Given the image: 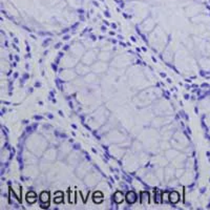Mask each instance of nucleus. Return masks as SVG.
Masks as SVG:
<instances>
[{"label": "nucleus", "mask_w": 210, "mask_h": 210, "mask_svg": "<svg viewBox=\"0 0 210 210\" xmlns=\"http://www.w3.org/2000/svg\"><path fill=\"white\" fill-rule=\"evenodd\" d=\"M41 200L42 201H47L48 200V194L45 193V192H44V193H42L41 194Z\"/></svg>", "instance_id": "f257e3e1"}]
</instances>
